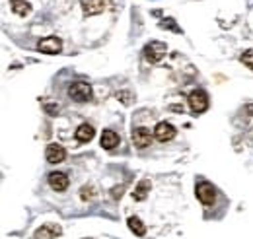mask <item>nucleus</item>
I'll list each match as a JSON object with an SVG mask.
<instances>
[{
	"label": "nucleus",
	"mask_w": 253,
	"mask_h": 239,
	"mask_svg": "<svg viewBox=\"0 0 253 239\" xmlns=\"http://www.w3.org/2000/svg\"><path fill=\"white\" fill-rule=\"evenodd\" d=\"M68 95H70L74 101L84 103V101H88V99L92 97V86L86 84V82H74V84H70V88H68Z\"/></svg>",
	"instance_id": "1"
},
{
	"label": "nucleus",
	"mask_w": 253,
	"mask_h": 239,
	"mask_svg": "<svg viewBox=\"0 0 253 239\" xmlns=\"http://www.w3.org/2000/svg\"><path fill=\"white\" fill-rule=\"evenodd\" d=\"M166 53H168V47H166V43H160V41H150L144 47V57L148 62H160L166 57Z\"/></svg>",
	"instance_id": "2"
},
{
	"label": "nucleus",
	"mask_w": 253,
	"mask_h": 239,
	"mask_svg": "<svg viewBox=\"0 0 253 239\" xmlns=\"http://www.w3.org/2000/svg\"><path fill=\"white\" fill-rule=\"evenodd\" d=\"M189 105H191V111L193 113H205L207 109H209V95H207V91L203 90H195L193 93L189 95Z\"/></svg>",
	"instance_id": "3"
},
{
	"label": "nucleus",
	"mask_w": 253,
	"mask_h": 239,
	"mask_svg": "<svg viewBox=\"0 0 253 239\" xmlns=\"http://www.w3.org/2000/svg\"><path fill=\"white\" fill-rule=\"evenodd\" d=\"M195 193H197V199H199L205 206H211V204L214 202V199H216V191H214V187H212L211 183H207V181L199 183L197 189H195Z\"/></svg>",
	"instance_id": "4"
},
{
	"label": "nucleus",
	"mask_w": 253,
	"mask_h": 239,
	"mask_svg": "<svg viewBox=\"0 0 253 239\" xmlns=\"http://www.w3.org/2000/svg\"><path fill=\"white\" fill-rule=\"evenodd\" d=\"M150 142H152V134H150V130L148 128H144V126H138V128H134L132 130V144L136 146V148H148L150 146Z\"/></svg>",
	"instance_id": "5"
},
{
	"label": "nucleus",
	"mask_w": 253,
	"mask_h": 239,
	"mask_svg": "<svg viewBox=\"0 0 253 239\" xmlns=\"http://www.w3.org/2000/svg\"><path fill=\"white\" fill-rule=\"evenodd\" d=\"M175 126L171 124V122H166V120H162L156 124V128H154V136L158 138L160 142H168V140H171L173 136H175Z\"/></svg>",
	"instance_id": "6"
},
{
	"label": "nucleus",
	"mask_w": 253,
	"mask_h": 239,
	"mask_svg": "<svg viewBox=\"0 0 253 239\" xmlns=\"http://www.w3.org/2000/svg\"><path fill=\"white\" fill-rule=\"evenodd\" d=\"M37 49H39L41 53H47V55H57V53H61L63 43H61V39H59V37H47V39L39 41Z\"/></svg>",
	"instance_id": "7"
},
{
	"label": "nucleus",
	"mask_w": 253,
	"mask_h": 239,
	"mask_svg": "<svg viewBox=\"0 0 253 239\" xmlns=\"http://www.w3.org/2000/svg\"><path fill=\"white\" fill-rule=\"evenodd\" d=\"M45 158H47L49 163H61L66 158V150L61 144H49L45 150Z\"/></svg>",
	"instance_id": "8"
},
{
	"label": "nucleus",
	"mask_w": 253,
	"mask_h": 239,
	"mask_svg": "<svg viewBox=\"0 0 253 239\" xmlns=\"http://www.w3.org/2000/svg\"><path fill=\"white\" fill-rule=\"evenodd\" d=\"M86 16H95L105 10V0H80Z\"/></svg>",
	"instance_id": "9"
},
{
	"label": "nucleus",
	"mask_w": 253,
	"mask_h": 239,
	"mask_svg": "<svg viewBox=\"0 0 253 239\" xmlns=\"http://www.w3.org/2000/svg\"><path fill=\"white\" fill-rule=\"evenodd\" d=\"M61 236V228L57 224H45L35 232V239H55Z\"/></svg>",
	"instance_id": "10"
},
{
	"label": "nucleus",
	"mask_w": 253,
	"mask_h": 239,
	"mask_svg": "<svg viewBox=\"0 0 253 239\" xmlns=\"http://www.w3.org/2000/svg\"><path fill=\"white\" fill-rule=\"evenodd\" d=\"M49 185H51V189L57 191V193L66 191V189H68V177H66V173H61V171L49 173Z\"/></svg>",
	"instance_id": "11"
},
{
	"label": "nucleus",
	"mask_w": 253,
	"mask_h": 239,
	"mask_svg": "<svg viewBox=\"0 0 253 239\" xmlns=\"http://www.w3.org/2000/svg\"><path fill=\"white\" fill-rule=\"evenodd\" d=\"M99 144L105 150H113L115 146H119V134L115 130H103V134L99 138Z\"/></svg>",
	"instance_id": "12"
},
{
	"label": "nucleus",
	"mask_w": 253,
	"mask_h": 239,
	"mask_svg": "<svg viewBox=\"0 0 253 239\" xmlns=\"http://www.w3.org/2000/svg\"><path fill=\"white\" fill-rule=\"evenodd\" d=\"M94 134L95 132H94V126H92V124H80L74 136H76L78 142H90V140L94 138Z\"/></svg>",
	"instance_id": "13"
},
{
	"label": "nucleus",
	"mask_w": 253,
	"mask_h": 239,
	"mask_svg": "<svg viewBox=\"0 0 253 239\" xmlns=\"http://www.w3.org/2000/svg\"><path fill=\"white\" fill-rule=\"evenodd\" d=\"M128 230L134 234V236H138V238H142L144 234H146V226L140 222V218H136V216H130L128 218Z\"/></svg>",
	"instance_id": "14"
},
{
	"label": "nucleus",
	"mask_w": 253,
	"mask_h": 239,
	"mask_svg": "<svg viewBox=\"0 0 253 239\" xmlns=\"http://www.w3.org/2000/svg\"><path fill=\"white\" fill-rule=\"evenodd\" d=\"M148 191H150V181L142 179L138 185H136L134 193H132L134 200H144V199H146V195H148Z\"/></svg>",
	"instance_id": "15"
},
{
	"label": "nucleus",
	"mask_w": 253,
	"mask_h": 239,
	"mask_svg": "<svg viewBox=\"0 0 253 239\" xmlns=\"http://www.w3.org/2000/svg\"><path fill=\"white\" fill-rule=\"evenodd\" d=\"M10 2H12L14 14H18V16H26V14H30V10H32V6H30L28 0H10Z\"/></svg>",
	"instance_id": "16"
},
{
	"label": "nucleus",
	"mask_w": 253,
	"mask_h": 239,
	"mask_svg": "<svg viewBox=\"0 0 253 239\" xmlns=\"http://www.w3.org/2000/svg\"><path fill=\"white\" fill-rule=\"evenodd\" d=\"M240 60H242V62H244L248 68H252V70H253V51H246V53L240 57Z\"/></svg>",
	"instance_id": "17"
},
{
	"label": "nucleus",
	"mask_w": 253,
	"mask_h": 239,
	"mask_svg": "<svg viewBox=\"0 0 253 239\" xmlns=\"http://www.w3.org/2000/svg\"><path fill=\"white\" fill-rule=\"evenodd\" d=\"M92 197H94V189H92V187H84V189H82V199L88 200V199H92Z\"/></svg>",
	"instance_id": "18"
},
{
	"label": "nucleus",
	"mask_w": 253,
	"mask_h": 239,
	"mask_svg": "<svg viewBox=\"0 0 253 239\" xmlns=\"http://www.w3.org/2000/svg\"><path fill=\"white\" fill-rule=\"evenodd\" d=\"M160 26H162V28H171V30L179 31V28H177V26L173 24V20H164V22H162Z\"/></svg>",
	"instance_id": "19"
},
{
	"label": "nucleus",
	"mask_w": 253,
	"mask_h": 239,
	"mask_svg": "<svg viewBox=\"0 0 253 239\" xmlns=\"http://www.w3.org/2000/svg\"><path fill=\"white\" fill-rule=\"evenodd\" d=\"M45 109H47L49 113H57V111H59V105H47Z\"/></svg>",
	"instance_id": "20"
}]
</instances>
